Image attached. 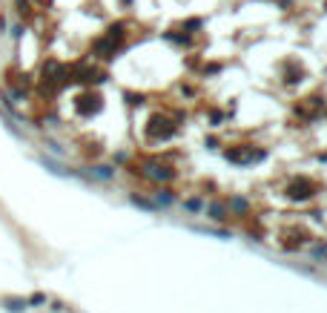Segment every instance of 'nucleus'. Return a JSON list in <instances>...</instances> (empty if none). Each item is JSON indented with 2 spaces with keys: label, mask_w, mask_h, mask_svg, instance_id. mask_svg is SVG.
Instances as JSON below:
<instances>
[{
  "label": "nucleus",
  "mask_w": 327,
  "mask_h": 313,
  "mask_svg": "<svg viewBox=\"0 0 327 313\" xmlns=\"http://www.w3.org/2000/svg\"><path fill=\"white\" fill-rule=\"evenodd\" d=\"M169 132H172V124H167L164 118H155L149 124V135H155V138H167Z\"/></svg>",
  "instance_id": "nucleus-1"
},
{
  "label": "nucleus",
  "mask_w": 327,
  "mask_h": 313,
  "mask_svg": "<svg viewBox=\"0 0 327 313\" xmlns=\"http://www.w3.org/2000/svg\"><path fill=\"white\" fill-rule=\"evenodd\" d=\"M230 158H233V161H255V158H261V153H247V150H235V153H230Z\"/></svg>",
  "instance_id": "nucleus-3"
},
{
  "label": "nucleus",
  "mask_w": 327,
  "mask_h": 313,
  "mask_svg": "<svg viewBox=\"0 0 327 313\" xmlns=\"http://www.w3.org/2000/svg\"><path fill=\"white\" fill-rule=\"evenodd\" d=\"M307 193H310V184H307V181H296V184H290V196H293V198H304Z\"/></svg>",
  "instance_id": "nucleus-2"
}]
</instances>
